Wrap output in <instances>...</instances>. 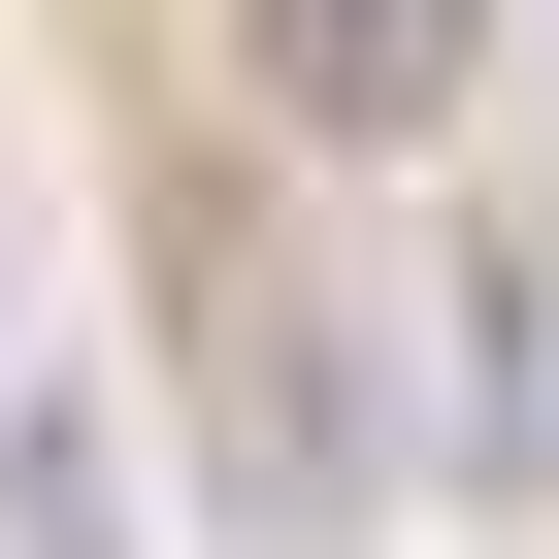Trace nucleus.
<instances>
[{
	"mask_svg": "<svg viewBox=\"0 0 559 559\" xmlns=\"http://www.w3.org/2000/svg\"><path fill=\"white\" fill-rule=\"evenodd\" d=\"M198 428H230V526H330L362 493V395H330V297L263 230H198Z\"/></svg>",
	"mask_w": 559,
	"mask_h": 559,
	"instance_id": "obj_1",
	"label": "nucleus"
},
{
	"mask_svg": "<svg viewBox=\"0 0 559 559\" xmlns=\"http://www.w3.org/2000/svg\"><path fill=\"white\" fill-rule=\"evenodd\" d=\"M461 67H493V0H230V99L297 132V165H395V132H461Z\"/></svg>",
	"mask_w": 559,
	"mask_h": 559,
	"instance_id": "obj_2",
	"label": "nucleus"
},
{
	"mask_svg": "<svg viewBox=\"0 0 559 559\" xmlns=\"http://www.w3.org/2000/svg\"><path fill=\"white\" fill-rule=\"evenodd\" d=\"M493 461H559V263H493Z\"/></svg>",
	"mask_w": 559,
	"mask_h": 559,
	"instance_id": "obj_3",
	"label": "nucleus"
}]
</instances>
